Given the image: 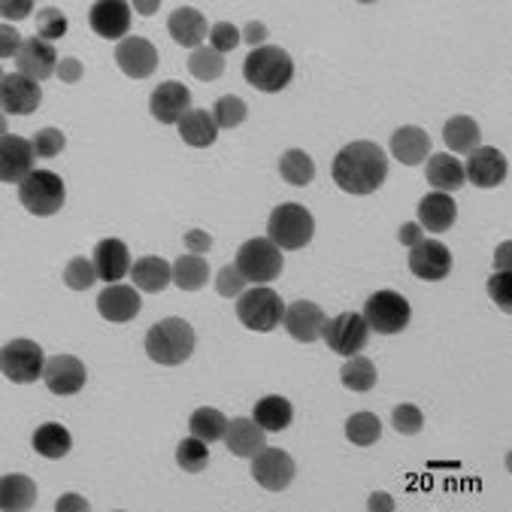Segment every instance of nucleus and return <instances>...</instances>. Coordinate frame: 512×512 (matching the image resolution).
I'll return each mask as SVG.
<instances>
[{
  "label": "nucleus",
  "mask_w": 512,
  "mask_h": 512,
  "mask_svg": "<svg viewBox=\"0 0 512 512\" xmlns=\"http://www.w3.org/2000/svg\"><path fill=\"white\" fill-rule=\"evenodd\" d=\"M279 176L294 185V188H303L316 179V161L306 155L303 149H288L282 158H279Z\"/></svg>",
  "instance_id": "36"
},
{
  "label": "nucleus",
  "mask_w": 512,
  "mask_h": 512,
  "mask_svg": "<svg viewBox=\"0 0 512 512\" xmlns=\"http://www.w3.org/2000/svg\"><path fill=\"white\" fill-rule=\"evenodd\" d=\"M322 340L328 343V349L334 355L352 358V355H358L370 343V328H367L364 316H358V313H340L331 322H325Z\"/></svg>",
  "instance_id": "10"
},
{
  "label": "nucleus",
  "mask_w": 512,
  "mask_h": 512,
  "mask_svg": "<svg viewBox=\"0 0 512 512\" xmlns=\"http://www.w3.org/2000/svg\"><path fill=\"white\" fill-rule=\"evenodd\" d=\"M240 37H243V43H249L252 49H261V46H267V25L249 22V25L240 31Z\"/></svg>",
  "instance_id": "52"
},
{
  "label": "nucleus",
  "mask_w": 512,
  "mask_h": 512,
  "mask_svg": "<svg viewBox=\"0 0 512 512\" xmlns=\"http://www.w3.org/2000/svg\"><path fill=\"white\" fill-rule=\"evenodd\" d=\"M176 464L185 473H203V470L210 467V443H203L197 437H185L176 446Z\"/></svg>",
  "instance_id": "40"
},
{
  "label": "nucleus",
  "mask_w": 512,
  "mask_h": 512,
  "mask_svg": "<svg viewBox=\"0 0 512 512\" xmlns=\"http://www.w3.org/2000/svg\"><path fill=\"white\" fill-rule=\"evenodd\" d=\"M255 422L267 431V434H276V431H285L291 428L294 422V406L291 400H285L282 394H267L255 403Z\"/></svg>",
  "instance_id": "32"
},
{
  "label": "nucleus",
  "mask_w": 512,
  "mask_h": 512,
  "mask_svg": "<svg viewBox=\"0 0 512 512\" xmlns=\"http://www.w3.org/2000/svg\"><path fill=\"white\" fill-rule=\"evenodd\" d=\"M176 128H179L182 143L191 146V149H210L219 140V125H216L210 110H191V113H185V119Z\"/></svg>",
  "instance_id": "28"
},
{
  "label": "nucleus",
  "mask_w": 512,
  "mask_h": 512,
  "mask_svg": "<svg viewBox=\"0 0 512 512\" xmlns=\"http://www.w3.org/2000/svg\"><path fill=\"white\" fill-rule=\"evenodd\" d=\"M294 461L288 452L282 449H261L255 458H252V476L261 488L267 491H285L291 482H294Z\"/></svg>",
  "instance_id": "15"
},
{
  "label": "nucleus",
  "mask_w": 512,
  "mask_h": 512,
  "mask_svg": "<svg viewBox=\"0 0 512 512\" xmlns=\"http://www.w3.org/2000/svg\"><path fill=\"white\" fill-rule=\"evenodd\" d=\"M391 155L406 164V167H416L422 161H428L431 155V137L428 131L416 128V125H403L391 134Z\"/></svg>",
  "instance_id": "25"
},
{
  "label": "nucleus",
  "mask_w": 512,
  "mask_h": 512,
  "mask_svg": "<svg viewBox=\"0 0 512 512\" xmlns=\"http://www.w3.org/2000/svg\"><path fill=\"white\" fill-rule=\"evenodd\" d=\"M61 82H67V85H73V82H79L82 79V64L76 61V58H64L61 64H58V73H55Z\"/></svg>",
  "instance_id": "54"
},
{
  "label": "nucleus",
  "mask_w": 512,
  "mask_h": 512,
  "mask_svg": "<svg viewBox=\"0 0 512 512\" xmlns=\"http://www.w3.org/2000/svg\"><path fill=\"white\" fill-rule=\"evenodd\" d=\"M137 13L152 16V13H158V4H137Z\"/></svg>",
  "instance_id": "59"
},
{
  "label": "nucleus",
  "mask_w": 512,
  "mask_h": 512,
  "mask_svg": "<svg viewBox=\"0 0 512 512\" xmlns=\"http://www.w3.org/2000/svg\"><path fill=\"white\" fill-rule=\"evenodd\" d=\"M0 367H4V376L16 385H31L43 376L46 370V355L40 349V343L34 340H13L0 352Z\"/></svg>",
  "instance_id": "9"
},
{
  "label": "nucleus",
  "mask_w": 512,
  "mask_h": 512,
  "mask_svg": "<svg viewBox=\"0 0 512 512\" xmlns=\"http://www.w3.org/2000/svg\"><path fill=\"white\" fill-rule=\"evenodd\" d=\"M85 364L73 355H55L46 361V370H43V382L52 394L58 397H70V394H79L85 388Z\"/></svg>",
  "instance_id": "20"
},
{
  "label": "nucleus",
  "mask_w": 512,
  "mask_h": 512,
  "mask_svg": "<svg viewBox=\"0 0 512 512\" xmlns=\"http://www.w3.org/2000/svg\"><path fill=\"white\" fill-rule=\"evenodd\" d=\"M0 10H4V16L7 19H25L28 13H34V4H28V0H22V4H10V0H7V4L4 7H0Z\"/></svg>",
  "instance_id": "55"
},
{
  "label": "nucleus",
  "mask_w": 512,
  "mask_h": 512,
  "mask_svg": "<svg viewBox=\"0 0 512 512\" xmlns=\"http://www.w3.org/2000/svg\"><path fill=\"white\" fill-rule=\"evenodd\" d=\"M340 379H343V385H346L349 391L364 394V391H370V388L376 385V367H373L370 358L352 355V358H346V364H343V370H340Z\"/></svg>",
  "instance_id": "38"
},
{
  "label": "nucleus",
  "mask_w": 512,
  "mask_h": 512,
  "mask_svg": "<svg viewBox=\"0 0 512 512\" xmlns=\"http://www.w3.org/2000/svg\"><path fill=\"white\" fill-rule=\"evenodd\" d=\"M188 70H191V76L200 79V82H213V79H219V76L225 73V55H219L213 46H200V49L191 52Z\"/></svg>",
  "instance_id": "39"
},
{
  "label": "nucleus",
  "mask_w": 512,
  "mask_h": 512,
  "mask_svg": "<svg viewBox=\"0 0 512 512\" xmlns=\"http://www.w3.org/2000/svg\"><path fill=\"white\" fill-rule=\"evenodd\" d=\"M43 104L40 82H34L25 73H7L0 82V107L7 116H31Z\"/></svg>",
  "instance_id": "11"
},
{
  "label": "nucleus",
  "mask_w": 512,
  "mask_h": 512,
  "mask_svg": "<svg viewBox=\"0 0 512 512\" xmlns=\"http://www.w3.org/2000/svg\"><path fill=\"white\" fill-rule=\"evenodd\" d=\"M16 64H19V73L31 76L34 82H43V79H49V76L58 73V64L61 61H58V52H55L52 43L34 37V40H25L22 52L16 55Z\"/></svg>",
  "instance_id": "22"
},
{
  "label": "nucleus",
  "mask_w": 512,
  "mask_h": 512,
  "mask_svg": "<svg viewBox=\"0 0 512 512\" xmlns=\"http://www.w3.org/2000/svg\"><path fill=\"white\" fill-rule=\"evenodd\" d=\"M64 282H67V288H73V291H88V288L97 282L94 261H88V258H73V261L64 267Z\"/></svg>",
  "instance_id": "44"
},
{
  "label": "nucleus",
  "mask_w": 512,
  "mask_h": 512,
  "mask_svg": "<svg viewBox=\"0 0 512 512\" xmlns=\"http://www.w3.org/2000/svg\"><path fill=\"white\" fill-rule=\"evenodd\" d=\"M31 143H34L37 158H58L64 152V146H67V137L58 128H43V131L34 134Z\"/></svg>",
  "instance_id": "46"
},
{
  "label": "nucleus",
  "mask_w": 512,
  "mask_h": 512,
  "mask_svg": "<svg viewBox=\"0 0 512 512\" xmlns=\"http://www.w3.org/2000/svg\"><path fill=\"white\" fill-rule=\"evenodd\" d=\"M0 55L4 58H16L19 52H22V46H25V37H19V31L13 28V25H4L0 28Z\"/></svg>",
  "instance_id": "50"
},
{
  "label": "nucleus",
  "mask_w": 512,
  "mask_h": 512,
  "mask_svg": "<svg viewBox=\"0 0 512 512\" xmlns=\"http://www.w3.org/2000/svg\"><path fill=\"white\" fill-rule=\"evenodd\" d=\"M443 140L455 155H470L473 149H479L482 131L476 125V119L470 116H455L443 125Z\"/></svg>",
  "instance_id": "33"
},
{
  "label": "nucleus",
  "mask_w": 512,
  "mask_h": 512,
  "mask_svg": "<svg viewBox=\"0 0 512 512\" xmlns=\"http://www.w3.org/2000/svg\"><path fill=\"white\" fill-rule=\"evenodd\" d=\"M509 252H512V243H503L494 255V267L497 273H509Z\"/></svg>",
  "instance_id": "57"
},
{
  "label": "nucleus",
  "mask_w": 512,
  "mask_h": 512,
  "mask_svg": "<svg viewBox=\"0 0 512 512\" xmlns=\"http://www.w3.org/2000/svg\"><path fill=\"white\" fill-rule=\"evenodd\" d=\"M64 34H67V19L55 7H43L37 13V37L52 43V40H61Z\"/></svg>",
  "instance_id": "45"
},
{
  "label": "nucleus",
  "mask_w": 512,
  "mask_h": 512,
  "mask_svg": "<svg viewBox=\"0 0 512 512\" xmlns=\"http://www.w3.org/2000/svg\"><path fill=\"white\" fill-rule=\"evenodd\" d=\"M210 279V264L203 261L200 255H182L176 258L173 264V282L182 288V291H197L203 288Z\"/></svg>",
  "instance_id": "37"
},
{
  "label": "nucleus",
  "mask_w": 512,
  "mask_h": 512,
  "mask_svg": "<svg viewBox=\"0 0 512 512\" xmlns=\"http://www.w3.org/2000/svg\"><path fill=\"white\" fill-rule=\"evenodd\" d=\"M116 64L131 79H149L158 67V49L146 37H125L116 43Z\"/></svg>",
  "instance_id": "21"
},
{
  "label": "nucleus",
  "mask_w": 512,
  "mask_h": 512,
  "mask_svg": "<svg viewBox=\"0 0 512 512\" xmlns=\"http://www.w3.org/2000/svg\"><path fill=\"white\" fill-rule=\"evenodd\" d=\"M31 443H34V452H37V455L52 458V461H55V458H64V455L70 452V446H73L70 431H67L64 425H58V422L40 425V428L34 431Z\"/></svg>",
  "instance_id": "34"
},
{
  "label": "nucleus",
  "mask_w": 512,
  "mask_h": 512,
  "mask_svg": "<svg viewBox=\"0 0 512 512\" xmlns=\"http://www.w3.org/2000/svg\"><path fill=\"white\" fill-rule=\"evenodd\" d=\"M131 279H134V288L137 291L161 294L173 282V267L164 258H158V255H146V258H140L131 267Z\"/></svg>",
  "instance_id": "30"
},
{
  "label": "nucleus",
  "mask_w": 512,
  "mask_h": 512,
  "mask_svg": "<svg viewBox=\"0 0 512 512\" xmlns=\"http://www.w3.org/2000/svg\"><path fill=\"white\" fill-rule=\"evenodd\" d=\"M428 182L443 191V194H455L458 188L467 185V176H464V164L458 158H452L449 152H440V155H431L428 158V170H425Z\"/></svg>",
  "instance_id": "29"
},
{
  "label": "nucleus",
  "mask_w": 512,
  "mask_h": 512,
  "mask_svg": "<svg viewBox=\"0 0 512 512\" xmlns=\"http://www.w3.org/2000/svg\"><path fill=\"white\" fill-rule=\"evenodd\" d=\"M243 76L252 88L264 94H276L291 85L294 79V61L285 49L279 46H261L252 49L243 61Z\"/></svg>",
  "instance_id": "3"
},
{
  "label": "nucleus",
  "mask_w": 512,
  "mask_h": 512,
  "mask_svg": "<svg viewBox=\"0 0 512 512\" xmlns=\"http://www.w3.org/2000/svg\"><path fill=\"white\" fill-rule=\"evenodd\" d=\"M188 431H191V437H197V440H203V443H219V440H225L228 419L219 413V409L200 406V409H194V413H191Z\"/></svg>",
  "instance_id": "35"
},
{
  "label": "nucleus",
  "mask_w": 512,
  "mask_h": 512,
  "mask_svg": "<svg viewBox=\"0 0 512 512\" xmlns=\"http://www.w3.org/2000/svg\"><path fill=\"white\" fill-rule=\"evenodd\" d=\"M37 503V485L34 479L22 473H7L0 479V506L7 512H28Z\"/></svg>",
  "instance_id": "31"
},
{
  "label": "nucleus",
  "mask_w": 512,
  "mask_h": 512,
  "mask_svg": "<svg viewBox=\"0 0 512 512\" xmlns=\"http://www.w3.org/2000/svg\"><path fill=\"white\" fill-rule=\"evenodd\" d=\"M94 270L100 282H122L131 273V252L122 240H100L94 249Z\"/></svg>",
  "instance_id": "23"
},
{
  "label": "nucleus",
  "mask_w": 512,
  "mask_h": 512,
  "mask_svg": "<svg viewBox=\"0 0 512 512\" xmlns=\"http://www.w3.org/2000/svg\"><path fill=\"white\" fill-rule=\"evenodd\" d=\"M361 316H364V322H367L370 331H376L382 337H391V334L406 331L413 310H409V300L400 291L385 288V291H376V294L367 297Z\"/></svg>",
  "instance_id": "6"
},
{
  "label": "nucleus",
  "mask_w": 512,
  "mask_h": 512,
  "mask_svg": "<svg viewBox=\"0 0 512 512\" xmlns=\"http://www.w3.org/2000/svg\"><path fill=\"white\" fill-rule=\"evenodd\" d=\"M246 285H249V282L240 276V270H237L234 264L222 267L219 276H216V291H219L222 297H240V294L246 291Z\"/></svg>",
  "instance_id": "48"
},
{
  "label": "nucleus",
  "mask_w": 512,
  "mask_h": 512,
  "mask_svg": "<svg viewBox=\"0 0 512 512\" xmlns=\"http://www.w3.org/2000/svg\"><path fill=\"white\" fill-rule=\"evenodd\" d=\"M240 43H243V37H240V31H237L231 22H219V25H213V28H210V46H213L219 55L234 52Z\"/></svg>",
  "instance_id": "47"
},
{
  "label": "nucleus",
  "mask_w": 512,
  "mask_h": 512,
  "mask_svg": "<svg viewBox=\"0 0 512 512\" xmlns=\"http://www.w3.org/2000/svg\"><path fill=\"white\" fill-rule=\"evenodd\" d=\"M225 446L237 458H255L267 446V431L255 419H234V422H228Z\"/></svg>",
  "instance_id": "27"
},
{
  "label": "nucleus",
  "mask_w": 512,
  "mask_h": 512,
  "mask_svg": "<svg viewBox=\"0 0 512 512\" xmlns=\"http://www.w3.org/2000/svg\"><path fill=\"white\" fill-rule=\"evenodd\" d=\"M409 270L425 282H440L452 273V252L440 240H422L409 249Z\"/></svg>",
  "instance_id": "17"
},
{
  "label": "nucleus",
  "mask_w": 512,
  "mask_h": 512,
  "mask_svg": "<svg viewBox=\"0 0 512 512\" xmlns=\"http://www.w3.org/2000/svg\"><path fill=\"white\" fill-rule=\"evenodd\" d=\"M34 143L16 134H4L0 140V179L7 185H22L31 173H34Z\"/></svg>",
  "instance_id": "12"
},
{
  "label": "nucleus",
  "mask_w": 512,
  "mask_h": 512,
  "mask_svg": "<svg viewBox=\"0 0 512 512\" xmlns=\"http://www.w3.org/2000/svg\"><path fill=\"white\" fill-rule=\"evenodd\" d=\"M282 316H285V303L267 285H255V288H249V291H243L237 297V319L249 331L270 334V331H276L282 325Z\"/></svg>",
  "instance_id": "5"
},
{
  "label": "nucleus",
  "mask_w": 512,
  "mask_h": 512,
  "mask_svg": "<svg viewBox=\"0 0 512 512\" xmlns=\"http://www.w3.org/2000/svg\"><path fill=\"white\" fill-rule=\"evenodd\" d=\"M19 200L31 216H55L67 200L64 179L52 170H34L19 185Z\"/></svg>",
  "instance_id": "8"
},
{
  "label": "nucleus",
  "mask_w": 512,
  "mask_h": 512,
  "mask_svg": "<svg viewBox=\"0 0 512 512\" xmlns=\"http://www.w3.org/2000/svg\"><path fill=\"white\" fill-rule=\"evenodd\" d=\"M506 173H509V161L494 146L473 149L470 158H467V164H464V176L476 188H497V185H503Z\"/></svg>",
  "instance_id": "14"
},
{
  "label": "nucleus",
  "mask_w": 512,
  "mask_h": 512,
  "mask_svg": "<svg viewBox=\"0 0 512 512\" xmlns=\"http://www.w3.org/2000/svg\"><path fill=\"white\" fill-rule=\"evenodd\" d=\"M249 116V107L243 97H234V94H225L213 104V119L219 125V131H234L246 122Z\"/></svg>",
  "instance_id": "41"
},
{
  "label": "nucleus",
  "mask_w": 512,
  "mask_h": 512,
  "mask_svg": "<svg viewBox=\"0 0 512 512\" xmlns=\"http://www.w3.org/2000/svg\"><path fill=\"white\" fill-rule=\"evenodd\" d=\"M167 31L173 37L176 46H185V49H200V43L210 37V28H207V19H203L194 7H179L173 10L170 22H167Z\"/></svg>",
  "instance_id": "26"
},
{
  "label": "nucleus",
  "mask_w": 512,
  "mask_h": 512,
  "mask_svg": "<svg viewBox=\"0 0 512 512\" xmlns=\"http://www.w3.org/2000/svg\"><path fill=\"white\" fill-rule=\"evenodd\" d=\"M282 249L267 240V237H255V240H246L237 252V261L234 267L240 270V276L249 282V285H264V282H273L279 273H282Z\"/></svg>",
  "instance_id": "7"
},
{
  "label": "nucleus",
  "mask_w": 512,
  "mask_h": 512,
  "mask_svg": "<svg viewBox=\"0 0 512 512\" xmlns=\"http://www.w3.org/2000/svg\"><path fill=\"white\" fill-rule=\"evenodd\" d=\"M194 328L185 319H164L155 322L146 334V355L161 367H179L194 352Z\"/></svg>",
  "instance_id": "2"
},
{
  "label": "nucleus",
  "mask_w": 512,
  "mask_h": 512,
  "mask_svg": "<svg viewBox=\"0 0 512 512\" xmlns=\"http://www.w3.org/2000/svg\"><path fill=\"white\" fill-rule=\"evenodd\" d=\"M55 509H58V512H67V509H88V503H85L79 494H64V497L55 503Z\"/></svg>",
  "instance_id": "56"
},
{
  "label": "nucleus",
  "mask_w": 512,
  "mask_h": 512,
  "mask_svg": "<svg viewBox=\"0 0 512 512\" xmlns=\"http://www.w3.org/2000/svg\"><path fill=\"white\" fill-rule=\"evenodd\" d=\"M313 234H316V222L310 210L300 207V203H282L267 219V240H273L282 252L310 246Z\"/></svg>",
  "instance_id": "4"
},
{
  "label": "nucleus",
  "mask_w": 512,
  "mask_h": 512,
  "mask_svg": "<svg viewBox=\"0 0 512 512\" xmlns=\"http://www.w3.org/2000/svg\"><path fill=\"white\" fill-rule=\"evenodd\" d=\"M391 425L397 428V434L403 437H416L422 428H425V416H422V409L413 406V403H400L394 406V413H391Z\"/></svg>",
  "instance_id": "43"
},
{
  "label": "nucleus",
  "mask_w": 512,
  "mask_h": 512,
  "mask_svg": "<svg viewBox=\"0 0 512 512\" xmlns=\"http://www.w3.org/2000/svg\"><path fill=\"white\" fill-rule=\"evenodd\" d=\"M334 182L346 191V194H373L385 176H388V158L385 152L370 143V140H355L349 146H343L334 158Z\"/></svg>",
  "instance_id": "1"
},
{
  "label": "nucleus",
  "mask_w": 512,
  "mask_h": 512,
  "mask_svg": "<svg viewBox=\"0 0 512 512\" xmlns=\"http://www.w3.org/2000/svg\"><path fill=\"white\" fill-rule=\"evenodd\" d=\"M88 25L97 37L122 43L131 31V4H125V0H100L88 10Z\"/></svg>",
  "instance_id": "19"
},
{
  "label": "nucleus",
  "mask_w": 512,
  "mask_h": 512,
  "mask_svg": "<svg viewBox=\"0 0 512 512\" xmlns=\"http://www.w3.org/2000/svg\"><path fill=\"white\" fill-rule=\"evenodd\" d=\"M379 506H382V509H394V503H391L388 494H373V497H370V509H379Z\"/></svg>",
  "instance_id": "58"
},
{
  "label": "nucleus",
  "mask_w": 512,
  "mask_h": 512,
  "mask_svg": "<svg viewBox=\"0 0 512 512\" xmlns=\"http://www.w3.org/2000/svg\"><path fill=\"white\" fill-rule=\"evenodd\" d=\"M458 219V207L452 194H443V191H431L419 200V225L422 231H431V234H443L455 225Z\"/></svg>",
  "instance_id": "24"
},
{
  "label": "nucleus",
  "mask_w": 512,
  "mask_h": 512,
  "mask_svg": "<svg viewBox=\"0 0 512 512\" xmlns=\"http://www.w3.org/2000/svg\"><path fill=\"white\" fill-rule=\"evenodd\" d=\"M140 310H143V300L134 285H110L97 294V313L113 325L134 322Z\"/></svg>",
  "instance_id": "18"
},
{
  "label": "nucleus",
  "mask_w": 512,
  "mask_h": 512,
  "mask_svg": "<svg viewBox=\"0 0 512 512\" xmlns=\"http://www.w3.org/2000/svg\"><path fill=\"white\" fill-rule=\"evenodd\" d=\"M185 246H188L191 255H203V252L213 249V237L207 231H188L185 234Z\"/></svg>",
  "instance_id": "51"
},
{
  "label": "nucleus",
  "mask_w": 512,
  "mask_h": 512,
  "mask_svg": "<svg viewBox=\"0 0 512 512\" xmlns=\"http://www.w3.org/2000/svg\"><path fill=\"white\" fill-rule=\"evenodd\" d=\"M397 240H400L403 246L413 249V246H419V243L425 240V231H422V225H419V222H406V225L397 231Z\"/></svg>",
  "instance_id": "53"
},
{
  "label": "nucleus",
  "mask_w": 512,
  "mask_h": 512,
  "mask_svg": "<svg viewBox=\"0 0 512 512\" xmlns=\"http://www.w3.org/2000/svg\"><path fill=\"white\" fill-rule=\"evenodd\" d=\"M328 316L319 303L313 300H294L285 306V316H282V325L285 331L297 340V343H316L322 337V328H325Z\"/></svg>",
  "instance_id": "13"
},
{
  "label": "nucleus",
  "mask_w": 512,
  "mask_h": 512,
  "mask_svg": "<svg viewBox=\"0 0 512 512\" xmlns=\"http://www.w3.org/2000/svg\"><path fill=\"white\" fill-rule=\"evenodd\" d=\"M346 437L352 446H373L382 437V422L373 413H355L346 422Z\"/></svg>",
  "instance_id": "42"
},
{
  "label": "nucleus",
  "mask_w": 512,
  "mask_h": 512,
  "mask_svg": "<svg viewBox=\"0 0 512 512\" xmlns=\"http://www.w3.org/2000/svg\"><path fill=\"white\" fill-rule=\"evenodd\" d=\"M512 279H509V273H494L491 279H488V294H491V300L500 306L503 313H509L512 310Z\"/></svg>",
  "instance_id": "49"
},
{
  "label": "nucleus",
  "mask_w": 512,
  "mask_h": 512,
  "mask_svg": "<svg viewBox=\"0 0 512 512\" xmlns=\"http://www.w3.org/2000/svg\"><path fill=\"white\" fill-rule=\"evenodd\" d=\"M149 113L161 125H179L191 113V91L182 82H161L149 97Z\"/></svg>",
  "instance_id": "16"
}]
</instances>
